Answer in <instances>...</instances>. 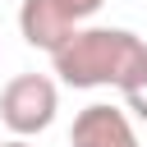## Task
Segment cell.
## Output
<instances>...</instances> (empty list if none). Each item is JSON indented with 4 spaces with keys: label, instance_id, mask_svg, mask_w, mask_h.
Masks as SVG:
<instances>
[{
    "label": "cell",
    "instance_id": "obj_1",
    "mask_svg": "<svg viewBox=\"0 0 147 147\" xmlns=\"http://www.w3.org/2000/svg\"><path fill=\"white\" fill-rule=\"evenodd\" d=\"M60 83L69 87H129L147 69V41L129 28H78L51 55Z\"/></svg>",
    "mask_w": 147,
    "mask_h": 147
},
{
    "label": "cell",
    "instance_id": "obj_2",
    "mask_svg": "<svg viewBox=\"0 0 147 147\" xmlns=\"http://www.w3.org/2000/svg\"><path fill=\"white\" fill-rule=\"evenodd\" d=\"M101 5H106V0H23V9H18V32H23L28 46L55 55Z\"/></svg>",
    "mask_w": 147,
    "mask_h": 147
},
{
    "label": "cell",
    "instance_id": "obj_3",
    "mask_svg": "<svg viewBox=\"0 0 147 147\" xmlns=\"http://www.w3.org/2000/svg\"><path fill=\"white\" fill-rule=\"evenodd\" d=\"M55 110H60V92L46 74H18L0 92V119L14 138H32V133L51 129Z\"/></svg>",
    "mask_w": 147,
    "mask_h": 147
},
{
    "label": "cell",
    "instance_id": "obj_4",
    "mask_svg": "<svg viewBox=\"0 0 147 147\" xmlns=\"http://www.w3.org/2000/svg\"><path fill=\"white\" fill-rule=\"evenodd\" d=\"M69 147H138V133H133L129 110L106 106V101H92V106H83L74 115Z\"/></svg>",
    "mask_w": 147,
    "mask_h": 147
},
{
    "label": "cell",
    "instance_id": "obj_5",
    "mask_svg": "<svg viewBox=\"0 0 147 147\" xmlns=\"http://www.w3.org/2000/svg\"><path fill=\"white\" fill-rule=\"evenodd\" d=\"M119 96H124L129 115H138V119L147 124V69H142V74H138V78H133V83H129V87H124Z\"/></svg>",
    "mask_w": 147,
    "mask_h": 147
},
{
    "label": "cell",
    "instance_id": "obj_6",
    "mask_svg": "<svg viewBox=\"0 0 147 147\" xmlns=\"http://www.w3.org/2000/svg\"><path fill=\"white\" fill-rule=\"evenodd\" d=\"M0 147H32V142H28V138H5Z\"/></svg>",
    "mask_w": 147,
    "mask_h": 147
}]
</instances>
